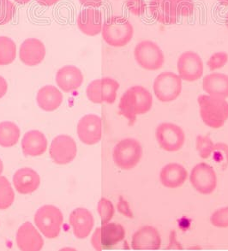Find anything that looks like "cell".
I'll use <instances>...</instances> for the list:
<instances>
[{
    "mask_svg": "<svg viewBox=\"0 0 228 251\" xmlns=\"http://www.w3.org/2000/svg\"><path fill=\"white\" fill-rule=\"evenodd\" d=\"M203 88L206 94L220 98H228V75L214 72L203 80Z\"/></svg>",
    "mask_w": 228,
    "mask_h": 251,
    "instance_id": "cell-24",
    "label": "cell"
},
{
    "mask_svg": "<svg viewBox=\"0 0 228 251\" xmlns=\"http://www.w3.org/2000/svg\"><path fill=\"white\" fill-rule=\"evenodd\" d=\"M153 96L143 86H133L123 94L119 101V112L133 125L136 117L150 111L153 106Z\"/></svg>",
    "mask_w": 228,
    "mask_h": 251,
    "instance_id": "cell-2",
    "label": "cell"
},
{
    "mask_svg": "<svg viewBox=\"0 0 228 251\" xmlns=\"http://www.w3.org/2000/svg\"><path fill=\"white\" fill-rule=\"evenodd\" d=\"M203 62L195 51H185L177 59V72L182 81L197 82L203 75Z\"/></svg>",
    "mask_w": 228,
    "mask_h": 251,
    "instance_id": "cell-12",
    "label": "cell"
},
{
    "mask_svg": "<svg viewBox=\"0 0 228 251\" xmlns=\"http://www.w3.org/2000/svg\"><path fill=\"white\" fill-rule=\"evenodd\" d=\"M199 113L202 120L212 129H220L228 119V102L226 99L208 95L198 98Z\"/></svg>",
    "mask_w": 228,
    "mask_h": 251,
    "instance_id": "cell-3",
    "label": "cell"
},
{
    "mask_svg": "<svg viewBox=\"0 0 228 251\" xmlns=\"http://www.w3.org/2000/svg\"><path fill=\"white\" fill-rule=\"evenodd\" d=\"M182 88V79L174 72H161L153 82V93L162 103L175 100L181 95Z\"/></svg>",
    "mask_w": 228,
    "mask_h": 251,
    "instance_id": "cell-8",
    "label": "cell"
},
{
    "mask_svg": "<svg viewBox=\"0 0 228 251\" xmlns=\"http://www.w3.org/2000/svg\"><path fill=\"white\" fill-rule=\"evenodd\" d=\"M17 57V46L13 40L0 36V65H10Z\"/></svg>",
    "mask_w": 228,
    "mask_h": 251,
    "instance_id": "cell-28",
    "label": "cell"
},
{
    "mask_svg": "<svg viewBox=\"0 0 228 251\" xmlns=\"http://www.w3.org/2000/svg\"><path fill=\"white\" fill-rule=\"evenodd\" d=\"M7 89H8V83L6 80L0 75V99L3 98V96L6 95Z\"/></svg>",
    "mask_w": 228,
    "mask_h": 251,
    "instance_id": "cell-39",
    "label": "cell"
},
{
    "mask_svg": "<svg viewBox=\"0 0 228 251\" xmlns=\"http://www.w3.org/2000/svg\"><path fill=\"white\" fill-rule=\"evenodd\" d=\"M36 2L41 6L50 7L58 3L59 0H36Z\"/></svg>",
    "mask_w": 228,
    "mask_h": 251,
    "instance_id": "cell-40",
    "label": "cell"
},
{
    "mask_svg": "<svg viewBox=\"0 0 228 251\" xmlns=\"http://www.w3.org/2000/svg\"><path fill=\"white\" fill-rule=\"evenodd\" d=\"M191 185L202 195H210L217 186V175L215 169L207 163H199L191 170Z\"/></svg>",
    "mask_w": 228,
    "mask_h": 251,
    "instance_id": "cell-11",
    "label": "cell"
},
{
    "mask_svg": "<svg viewBox=\"0 0 228 251\" xmlns=\"http://www.w3.org/2000/svg\"><path fill=\"white\" fill-rule=\"evenodd\" d=\"M131 246L134 250H159L161 246L160 232L152 226H145L133 235Z\"/></svg>",
    "mask_w": 228,
    "mask_h": 251,
    "instance_id": "cell-18",
    "label": "cell"
},
{
    "mask_svg": "<svg viewBox=\"0 0 228 251\" xmlns=\"http://www.w3.org/2000/svg\"><path fill=\"white\" fill-rule=\"evenodd\" d=\"M48 140L38 130H31L24 135L22 140V149L26 156H40L46 152Z\"/></svg>",
    "mask_w": 228,
    "mask_h": 251,
    "instance_id": "cell-23",
    "label": "cell"
},
{
    "mask_svg": "<svg viewBox=\"0 0 228 251\" xmlns=\"http://www.w3.org/2000/svg\"><path fill=\"white\" fill-rule=\"evenodd\" d=\"M79 138L87 145L99 143L102 136V123L99 116L85 115L80 119L77 126Z\"/></svg>",
    "mask_w": 228,
    "mask_h": 251,
    "instance_id": "cell-14",
    "label": "cell"
},
{
    "mask_svg": "<svg viewBox=\"0 0 228 251\" xmlns=\"http://www.w3.org/2000/svg\"><path fill=\"white\" fill-rule=\"evenodd\" d=\"M119 83L110 77L93 81L87 88V96L95 104H113L119 90Z\"/></svg>",
    "mask_w": 228,
    "mask_h": 251,
    "instance_id": "cell-10",
    "label": "cell"
},
{
    "mask_svg": "<svg viewBox=\"0 0 228 251\" xmlns=\"http://www.w3.org/2000/svg\"><path fill=\"white\" fill-rule=\"evenodd\" d=\"M56 82L63 91H74L82 86L83 75L77 67L74 65H66L58 70L56 75Z\"/></svg>",
    "mask_w": 228,
    "mask_h": 251,
    "instance_id": "cell-21",
    "label": "cell"
},
{
    "mask_svg": "<svg viewBox=\"0 0 228 251\" xmlns=\"http://www.w3.org/2000/svg\"><path fill=\"white\" fill-rule=\"evenodd\" d=\"M41 183V177L34 170L24 167L14 174L13 184L17 192L23 195L33 193Z\"/></svg>",
    "mask_w": 228,
    "mask_h": 251,
    "instance_id": "cell-20",
    "label": "cell"
},
{
    "mask_svg": "<svg viewBox=\"0 0 228 251\" xmlns=\"http://www.w3.org/2000/svg\"><path fill=\"white\" fill-rule=\"evenodd\" d=\"M20 138V129L12 122L0 123V146L12 147Z\"/></svg>",
    "mask_w": 228,
    "mask_h": 251,
    "instance_id": "cell-27",
    "label": "cell"
},
{
    "mask_svg": "<svg viewBox=\"0 0 228 251\" xmlns=\"http://www.w3.org/2000/svg\"><path fill=\"white\" fill-rule=\"evenodd\" d=\"M15 194L10 182L4 176L0 177V209H6L14 202Z\"/></svg>",
    "mask_w": 228,
    "mask_h": 251,
    "instance_id": "cell-29",
    "label": "cell"
},
{
    "mask_svg": "<svg viewBox=\"0 0 228 251\" xmlns=\"http://www.w3.org/2000/svg\"><path fill=\"white\" fill-rule=\"evenodd\" d=\"M219 1L225 5H228V0H219Z\"/></svg>",
    "mask_w": 228,
    "mask_h": 251,
    "instance_id": "cell-43",
    "label": "cell"
},
{
    "mask_svg": "<svg viewBox=\"0 0 228 251\" xmlns=\"http://www.w3.org/2000/svg\"><path fill=\"white\" fill-rule=\"evenodd\" d=\"M157 142L162 150L168 153L180 150L185 142V133L180 126L170 122H164L157 127Z\"/></svg>",
    "mask_w": 228,
    "mask_h": 251,
    "instance_id": "cell-9",
    "label": "cell"
},
{
    "mask_svg": "<svg viewBox=\"0 0 228 251\" xmlns=\"http://www.w3.org/2000/svg\"><path fill=\"white\" fill-rule=\"evenodd\" d=\"M134 57L137 65L149 72L160 70L165 63L162 49L154 41L150 40H144L136 44Z\"/></svg>",
    "mask_w": 228,
    "mask_h": 251,
    "instance_id": "cell-5",
    "label": "cell"
},
{
    "mask_svg": "<svg viewBox=\"0 0 228 251\" xmlns=\"http://www.w3.org/2000/svg\"><path fill=\"white\" fill-rule=\"evenodd\" d=\"M126 6L133 16L141 17L145 13L147 4L144 0H126Z\"/></svg>",
    "mask_w": 228,
    "mask_h": 251,
    "instance_id": "cell-36",
    "label": "cell"
},
{
    "mask_svg": "<svg viewBox=\"0 0 228 251\" xmlns=\"http://www.w3.org/2000/svg\"><path fill=\"white\" fill-rule=\"evenodd\" d=\"M15 2H17V3H20V4H27V3H29L31 0H13Z\"/></svg>",
    "mask_w": 228,
    "mask_h": 251,
    "instance_id": "cell-41",
    "label": "cell"
},
{
    "mask_svg": "<svg viewBox=\"0 0 228 251\" xmlns=\"http://www.w3.org/2000/svg\"><path fill=\"white\" fill-rule=\"evenodd\" d=\"M63 102V95L58 88L48 85L41 88L37 94L39 106L46 112H52L58 109Z\"/></svg>",
    "mask_w": 228,
    "mask_h": 251,
    "instance_id": "cell-25",
    "label": "cell"
},
{
    "mask_svg": "<svg viewBox=\"0 0 228 251\" xmlns=\"http://www.w3.org/2000/svg\"><path fill=\"white\" fill-rule=\"evenodd\" d=\"M93 247L96 249V251H102V245L101 242V227L97 228L91 238Z\"/></svg>",
    "mask_w": 228,
    "mask_h": 251,
    "instance_id": "cell-37",
    "label": "cell"
},
{
    "mask_svg": "<svg viewBox=\"0 0 228 251\" xmlns=\"http://www.w3.org/2000/svg\"><path fill=\"white\" fill-rule=\"evenodd\" d=\"M15 4L10 0H0V25L9 24L15 15Z\"/></svg>",
    "mask_w": 228,
    "mask_h": 251,
    "instance_id": "cell-33",
    "label": "cell"
},
{
    "mask_svg": "<svg viewBox=\"0 0 228 251\" xmlns=\"http://www.w3.org/2000/svg\"><path fill=\"white\" fill-rule=\"evenodd\" d=\"M97 211L103 224L108 223L114 215V207L113 203L111 202V201L106 198H101L100 200Z\"/></svg>",
    "mask_w": 228,
    "mask_h": 251,
    "instance_id": "cell-32",
    "label": "cell"
},
{
    "mask_svg": "<svg viewBox=\"0 0 228 251\" xmlns=\"http://www.w3.org/2000/svg\"><path fill=\"white\" fill-rule=\"evenodd\" d=\"M17 244L21 251H38L42 249L44 242L34 226L26 222L17 231Z\"/></svg>",
    "mask_w": 228,
    "mask_h": 251,
    "instance_id": "cell-17",
    "label": "cell"
},
{
    "mask_svg": "<svg viewBox=\"0 0 228 251\" xmlns=\"http://www.w3.org/2000/svg\"><path fill=\"white\" fill-rule=\"evenodd\" d=\"M70 224L73 233L77 238H86L94 227V217L90 211L79 207L72 212L70 215Z\"/></svg>",
    "mask_w": 228,
    "mask_h": 251,
    "instance_id": "cell-19",
    "label": "cell"
},
{
    "mask_svg": "<svg viewBox=\"0 0 228 251\" xmlns=\"http://www.w3.org/2000/svg\"><path fill=\"white\" fill-rule=\"evenodd\" d=\"M3 165L2 160H0V174L3 172Z\"/></svg>",
    "mask_w": 228,
    "mask_h": 251,
    "instance_id": "cell-42",
    "label": "cell"
},
{
    "mask_svg": "<svg viewBox=\"0 0 228 251\" xmlns=\"http://www.w3.org/2000/svg\"><path fill=\"white\" fill-rule=\"evenodd\" d=\"M228 62V54L224 51H219L212 55L208 60V67L211 72L224 67Z\"/></svg>",
    "mask_w": 228,
    "mask_h": 251,
    "instance_id": "cell-35",
    "label": "cell"
},
{
    "mask_svg": "<svg viewBox=\"0 0 228 251\" xmlns=\"http://www.w3.org/2000/svg\"><path fill=\"white\" fill-rule=\"evenodd\" d=\"M210 221L215 227L228 228V207L215 211L212 214Z\"/></svg>",
    "mask_w": 228,
    "mask_h": 251,
    "instance_id": "cell-34",
    "label": "cell"
},
{
    "mask_svg": "<svg viewBox=\"0 0 228 251\" xmlns=\"http://www.w3.org/2000/svg\"><path fill=\"white\" fill-rule=\"evenodd\" d=\"M150 14L163 25H172L178 18L191 17L195 11L192 0H150Z\"/></svg>",
    "mask_w": 228,
    "mask_h": 251,
    "instance_id": "cell-1",
    "label": "cell"
},
{
    "mask_svg": "<svg viewBox=\"0 0 228 251\" xmlns=\"http://www.w3.org/2000/svg\"><path fill=\"white\" fill-rule=\"evenodd\" d=\"M64 217L58 207L47 205L41 207L34 215V222L38 229L46 238H55L61 231Z\"/></svg>",
    "mask_w": 228,
    "mask_h": 251,
    "instance_id": "cell-7",
    "label": "cell"
},
{
    "mask_svg": "<svg viewBox=\"0 0 228 251\" xmlns=\"http://www.w3.org/2000/svg\"><path fill=\"white\" fill-rule=\"evenodd\" d=\"M76 152L77 149L75 141L65 135L54 138L49 150L51 160L58 165H66L72 162L75 159Z\"/></svg>",
    "mask_w": 228,
    "mask_h": 251,
    "instance_id": "cell-13",
    "label": "cell"
},
{
    "mask_svg": "<svg viewBox=\"0 0 228 251\" xmlns=\"http://www.w3.org/2000/svg\"><path fill=\"white\" fill-rule=\"evenodd\" d=\"M46 48L43 42L35 38H29L22 43L19 49V58L24 65L35 66L44 60Z\"/></svg>",
    "mask_w": 228,
    "mask_h": 251,
    "instance_id": "cell-16",
    "label": "cell"
},
{
    "mask_svg": "<svg viewBox=\"0 0 228 251\" xmlns=\"http://www.w3.org/2000/svg\"><path fill=\"white\" fill-rule=\"evenodd\" d=\"M213 160L219 167L226 168L228 167V145L224 143L215 144L213 150Z\"/></svg>",
    "mask_w": 228,
    "mask_h": 251,
    "instance_id": "cell-31",
    "label": "cell"
},
{
    "mask_svg": "<svg viewBox=\"0 0 228 251\" xmlns=\"http://www.w3.org/2000/svg\"><path fill=\"white\" fill-rule=\"evenodd\" d=\"M226 26H227L228 29V12L227 13V15H226Z\"/></svg>",
    "mask_w": 228,
    "mask_h": 251,
    "instance_id": "cell-44",
    "label": "cell"
},
{
    "mask_svg": "<svg viewBox=\"0 0 228 251\" xmlns=\"http://www.w3.org/2000/svg\"><path fill=\"white\" fill-rule=\"evenodd\" d=\"M102 23V13L96 8H87L82 10L77 17L79 30L90 37L101 33Z\"/></svg>",
    "mask_w": 228,
    "mask_h": 251,
    "instance_id": "cell-15",
    "label": "cell"
},
{
    "mask_svg": "<svg viewBox=\"0 0 228 251\" xmlns=\"http://www.w3.org/2000/svg\"><path fill=\"white\" fill-rule=\"evenodd\" d=\"M215 148V143L208 136H198L196 139V149L198 155L202 159H208L211 156L213 150Z\"/></svg>",
    "mask_w": 228,
    "mask_h": 251,
    "instance_id": "cell-30",
    "label": "cell"
},
{
    "mask_svg": "<svg viewBox=\"0 0 228 251\" xmlns=\"http://www.w3.org/2000/svg\"><path fill=\"white\" fill-rule=\"evenodd\" d=\"M101 33L106 44L113 48H122L132 40L134 27L126 17L113 16L103 24Z\"/></svg>",
    "mask_w": 228,
    "mask_h": 251,
    "instance_id": "cell-4",
    "label": "cell"
},
{
    "mask_svg": "<svg viewBox=\"0 0 228 251\" xmlns=\"http://www.w3.org/2000/svg\"><path fill=\"white\" fill-rule=\"evenodd\" d=\"M187 177V170L180 164H167L160 171V183L168 189H177L183 186Z\"/></svg>",
    "mask_w": 228,
    "mask_h": 251,
    "instance_id": "cell-22",
    "label": "cell"
},
{
    "mask_svg": "<svg viewBox=\"0 0 228 251\" xmlns=\"http://www.w3.org/2000/svg\"><path fill=\"white\" fill-rule=\"evenodd\" d=\"M80 3L83 6L89 8H98L101 5L102 0H79Z\"/></svg>",
    "mask_w": 228,
    "mask_h": 251,
    "instance_id": "cell-38",
    "label": "cell"
},
{
    "mask_svg": "<svg viewBox=\"0 0 228 251\" xmlns=\"http://www.w3.org/2000/svg\"><path fill=\"white\" fill-rule=\"evenodd\" d=\"M113 161L120 169L130 170L139 164L143 156V148L139 141L126 138L117 143L113 150Z\"/></svg>",
    "mask_w": 228,
    "mask_h": 251,
    "instance_id": "cell-6",
    "label": "cell"
},
{
    "mask_svg": "<svg viewBox=\"0 0 228 251\" xmlns=\"http://www.w3.org/2000/svg\"><path fill=\"white\" fill-rule=\"evenodd\" d=\"M126 236V231L122 226L118 223H106L101 227V242L104 249L112 248L122 241Z\"/></svg>",
    "mask_w": 228,
    "mask_h": 251,
    "instance_id": "cell-26",
    "label": "cell"
}]
</instances>
